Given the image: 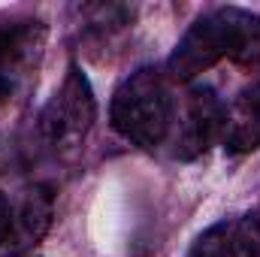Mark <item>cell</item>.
<instances>
[{
  "label": "cell",
  "mask_w": 260,
  "mask_h": 257,
  "mask_svg": "<svg viewBox=\"0 0 260 257\" xmlns=\"http://www.w3.org/2000/svg\"><path fill=\"white\" fill-rule=\"evenodd\" d=\"M221 61L260 64V15L242 6L209 9L185 30L167 58V79L191 82Z\"/></svg>",
  "instance_id": "6da1fadb"
},
{
  "label": "cell",
  "mask_w": 260,
  "mask_h": 257,
  "mask_svg": "<svg viewBox=\"0 0 260 257\" xmlns=\"http://www.w3.org/2000/svg\"><path fill=\"white\" fill-rule=\"evenodd\" d=\"M94 118H97V100L91 82L79 67L70 64L61 88L40 109L34 130L46 151H52L55 157H73L82 148L88 130L94 127Z\"/></svg>",
  "instance_id": "3957f363"
},
{
  "label": "cell",
  "mask_w": 260,
  "mask_h": 257,
  "mask_svg": "<svg viewBox=\"0 0 260 257\" xmlns=\"http://www.w3.org/2000/svg\"><path fill=\"white\" fill-rule=\"evenodd\" d=\"M185 257H260L257 218H224L203 230Z\"/></svg>",
  "instance_id": "8992f818"
},
{
  "label": "cell",
  "mask_w": 260,
  "mask_h": 257,
  "mask_svg": "<svg viewBox=\"0 0 260 257\" xmlns=\"http://www.w3.org/2000/svg\"><path fill=\"white\" fill-rule=\"evenodd\" d=\"M12 257H34V251H15Z\"/></svg>",
  "instance_id": "9c48e42d"
},
{
  "label": "cell",
  "mask_w": 260,
  "mask_h": 257,
  "mask_svg": "<svg viewBox=\"0 0 260 257\" xmlns=\"http://www.w3.org/2000/svg\"><path fill=\"white\" fill-rule=\"evenodd\" d=\"M12 230H15V218H12V206H9V200L3 197L0 191V245L12 236Z\"/></svg>",
  "instance_id": "ba28073f"
},
{
  "label": "cell",
  "mask_w": 260,
  "mask_h": 257,
  "mask_svg": "<svg viewBox=\"0 0 260 257\" xmlns=\"http://www.w3.org/2000/svg\"><path fill=\"white\" fill-rule=\"evenodd\" d=\"M43 21H3L0 24V100L15 97L43 58Z\"/></svg>",
  "instance_id": "5b68a950"
},
{
  "label": "cell",
  "mask_w": 260,
  "mask_h": 257,
  "mask_svg": "<svg viewBox=\"0 0 260 257\" xmlns=\"http://www.w3.org/2000/svg\"><path fill=\"white\" fill-rule=\"evenodd\" d=\"M224 112L227 103L215 94L209 85H197L185 97V106L176 109V124L170 133L173 142V157L179 160H194L206 154L215 142L224 136Z\"/></svg>",
  "instance_id": "277c9868"
},
{
  "label": "cell",
  "mask_w": 260,
  "mask_h": 257,
  "mask_svg": "<svg viewBox=\"0 0 260 257\" xmlns=\"http://www.w3.org/2000/svg\"><path fill=\"white\" fill-rule=\"evenodd\" d=\"M221 142L230 154H248L260 148V82L242 88L227 103Z\"/></svg>",
  "instance_id": "52a82bcc"
},
{
  "label": "cell",
  "mask_w": 260,
  "mask_h": 257,
  "mask_svg": "<svg viewBox=\"0 0 260 257\" xmlns=\"http://www.w3.org/2000/svg\"><path fill=\"white\" fill-rule=\"evenodd\" d=\"M176 97L167 73L157 67H139L115 88L109 100V121L127 142L154 151L164 145L176 124Z\"/></svg>",
  "instance_id": "7a4b0ae2"
}]
</instances>
